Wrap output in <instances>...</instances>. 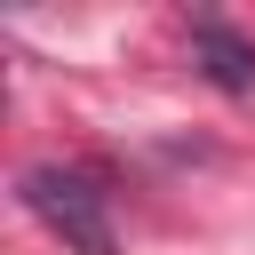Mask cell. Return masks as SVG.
<instances>
[{
	"label": "cell",
	"instance_id": "cell-1",
	"mask_svg": "<svg viewBox=\"0 0 255 255\" xmlns=\"http://www.w3.org/2000/svg\"><path fill=\"white\" fill-rule=\"evenodd\" d=\"M24 207H32L72 255H120V239H112V207H104V183H96L88 167H64V159L24 167Z\"/></svg>",
	"mask_w": 255,
	"mask_h": 255
},
{
	"label": "cell",
	"instance_id": "cell-2",
	"mask_svg": "<svg viewBox=\"0 0 255 255\" xmlns=\"http://www.w3.org/2000/svg\"><path fill=\"white\" fill-rule=\"evenodd\" d=\"M191 56H199V72H207L223 96H247V88H255V48H247L231 24H215V16L191 24Z\"/></svg>",
	"mask_w": 255,
	"mask_h": 255
}]
</instances>
